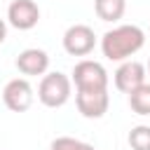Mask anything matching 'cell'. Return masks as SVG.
<instances>
[{
    "label": "cell",
    "instance_id": "10",
    "mask_svg": "<svg viewBox=\"0 0 150 150\" xmlns=\"http://www.w3.org/2000/svg\"><path fill=\"white\" fill-rule=\"evenodd\" d=\"M127 9V0H94V12L101 21L115 23L124 16Z\"/></svg>",
    "mask_w": 150,
    "mask_h": 150
},
{
    "label": "cell",
    "instance_id": "5",
    "mask_svg": "<svg viewBox=\"0 0 150 150\" xmlns=\"http://www.w3.org/2000/svg\"><path fill=\"white\" fill-rule=\"evenodd\" d=\"M2 101L12 112H26L33 105V87L26 77H14L2 89Z\"/></svg>",
    "mask_w": 150,
    "mask_h": 150
},
{
    "label": "cell",
    "instance_id": "2",
    "mask_svg": "<svg viewBox=\"0 0 150 150\" xmlns=\"http://www.w3.org/2000/svg\"><path fill=\"white\" fill-rule=\"evenodd\" d=\"M70 87H73V82H70L68 75H63V73H59V70L47 73V75H42V80H40L38 98H40V103L47 105V108H61V105H66L68 98H70Z\"/></svg>",
    "mask_w": 150,
    "mask_h": 150
},
{
    "label": "cell",
    "instance_id": "6",
    "mask_svg": "<svg viewBox=\"0 0 150 150\" xmlns=\"http://www.w3.org/2000/svg\"><path fill=\"white\" fill-rule=\"evenodd\" d=\"M7 21L16 30H30L40 21V7L35 0H14L7 7Z\"/></svg>",
    "mask_w": 150,
    "mask_h": 150
},
{
    "label": "cell",
    "instance_id": "3",
    "mask_svg": "<svg viewBox=\"0 0 150 150\" xmlns=\"http://www.w3.org/2000/svg\"><path fill=\"white\" fill-rule=\"evenodd\" d=\"M73 82L77 91H103L108 89V73L98 61L82 59L73 68Z\"/></svg>",
    "mask_w": 150,
    "mask_h": 150
},
{
    "label": "cell",
    "instance_id": "8",
    "mask_svg": "<svg viewBox=\"0 0 150 150\" xmlns=\"http://www.w3.org/2000/svg\"><path fill=\"white\" fill-rule=\"evenodd\" d=\"M145 66L138 61H124L117 70H115V87L122 94H131L136 87H141L145 82Z\"/></svg>",
    "mask_w": 150,
    "mask_h": 150
},
{
    "label": "cell",
    "instance_id": "15",
    "mask_svg": "<svg viewBox=\"0 0 150 150\" xmlns=\"http://www.w3.org/2000/svg\"><path fill=\"white\" fill-rule=\"evenodd\" d=\"M145 73H148V75H150V61H148V68H145Z\"/></svg>",
    "mask_w": 150,
    "mask_h": 150
},
{
    "label": "cell",
    "instance_id": "9",
    "mask_svg": "<svg viewBox=\"0 0 150 150\" xmlns=\"http://www.w3.org/2000/svg\"><path fill=\"white\" fill-rule=\"evenodd\" d=\"M49 68V56L45 49H38V47H30V49H23L19 56H16V70L26 77H35V75H45Z\"/></svg>",
    "mask_w": 150,
    "mask_h": 150
},
{
    "label": "cell",
    "instance_id": "11",
    "mask_svg": "<svg viewBox=\"0 0 150 150\" xmlns=\"http://www.w3.org/2000/svg\"><path fill=\"white\" fill-rule=\"evenodd\" d=\"M129 105L136 115H150V84L143 82L129 94Z\"/></svg>",
    "mask_w": 150,
    "mask_h": 150
},
{
    "label": "cell",
    "instance_id": "13",
    "mask_svg": "<svg viewBox=\"0 0 150 150\" xmlns=\"http://www.w3.org/2000/svg\"><path fill=\"white\" fill-rule=\"evenodd\" d=\"M49 150H96L91 143H84L80 138H73V136H59L52 141Z\"/></svg>",
    "mask_w": 150,
    "mask_h": 150
},
{
    "label": "cell",
    "instance_id": "14",
    "mask_svg": "<svg viewBox=\"0 0 150 150\" xmlns=\"http://www.w3.org/2000/svg\"><path fill=\"white\" fill-rule=\"evenodd\" d=\"M5 38H7V23L0 19V45L5 42Z\"/></svg>",
    "mask_w": 150,
    "mask_h": 150
},
{
    "label": "cell",
    "instance_id": "1",
    "mask_svg": "<svg viewBox=\"0 0 150 150\" xmlns=\"http://www.w3.org/2000/svg\"><path fill=\"white\" fill-rule=\"evenodd\" d=\"M145 45V33L134 23L115 26L101 38V52L108 61H127Z\"/></svg>",
    "mask_w": 150,
    "mask_h": 150
},
{
    "label": "cell",
    "instance_id": "7",
    "mask_svg": "<svg viewBox=\"0 0 150 150\" xmlns=\"http://www.w3.org/2000/svg\"><path fill=\"white\" fill-rule=\"evenodd\" d=\"M75 103H77V110H80L82 117L98 120V117H103L108 112L110 96H108V89H103V91H77Z\"/></svg>",
    "mask_w": 150,
    "mask_h": 150
},
{
    "label": "cell",
    "instance_id": "12",
    "mask_svg": "<svg viewBox=\"0 0 150 150\" xmlns=\"http://www.w3.org/2000/svg\"><path fill=\"white\" fill-rule=\"evenodd\" d=\"M129 145L131 150H150V127L138 124L129 131Z\"/></svg>",
    "mask_w": 150,
    "mask_h": 150
},
{
    "label": "cell",
    "instance_id": "4",
    "mask_svg": "<svg viewBox=\"0 0 150 150\" xmlns=\"http://www.w3.org/2000/svg\"><path fill=\"white\" fill-rule=\"evenodd\" d=\"M94 47H96V35L84 23H75L63 33V49L70 56H87L94 52Z\"/></svg>",
    "mask_w": 150,
    "mask_h": 150
}]
</instances>
